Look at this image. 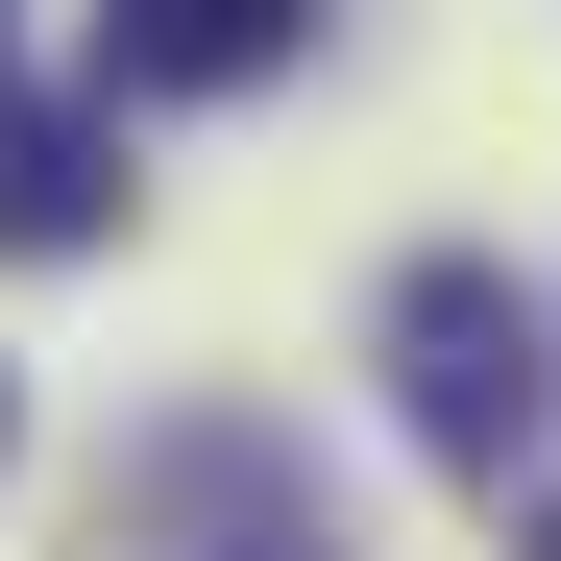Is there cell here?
Wrapping results in <instances>:
<instances>
[{"label": "cell", "mask_w": 561, "mask_h": 561, "mask_svg": "<svg viewBox=\"0 0 561 561\" xmlns=\"http://www.w3.org/2000/svg\"><path fill=\"white\" fill-rule=\"evenodd\" d=\"M537 561H561V537H537Z\"/></svg>", "instance_id": "obj_4"}, {"label": "cell", "mask_w": 561, "mask_h": 561, "mask_svg": "<svg viewBox=\"0 0 561 561\" xmlns=\"http://www.w3.org/2000/svg\"><path fill=\"white\" fill-rule=\"evenodd\" d=\"M391 391H415V439L463 463V489H513V463H537V391H561V342H537V294H513V268H415V294H391Z\"/></svg>", "instance_id": "obj_1"}, {"label": "cell", "mask_w": 561, "mask_h": 561, "mask_svg": "<svg viewBox=\"0 0 561 561\" xmlns=\"http://www.w3.org/2000/svg\"><path fill=\"white\" fill-rule=\"evenodd\" d=\"M318 49V0H99V99H268V73Z\"/></svg>", "instance_id": "obj_2"}, {"label": "cell", "mask_w": 561, "mask_h": 561, "mask_svg": "<svg viewBox=\"0 0 561 561\" xmlns=\"http://www.w3.org/2000/svg\"><path fill=\"white\" fill-rule=\"evenodd\" d=\"M123 220V99H0V244H99Z\"/></svg>", "instance_id": "obj_3"}]
</instances>
